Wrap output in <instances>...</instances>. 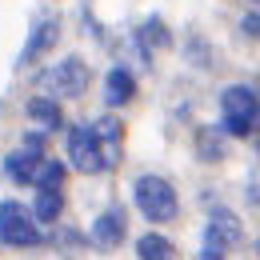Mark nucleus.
<instances>
[{"instance_id":"f8f14e48","label":"nucleus","mask_w":260,"mask_h":260,"mask_svg":"<svg viewBox=\"0 0 260 260\" xmlns=\"http://www.w3.org/2000/svg\"><path fill=\"white\" fill-rule=\"evenodd\" d=\"M136 256L140 260H176V244L160 232H144L136 240Z\"/></svg>"},{"instance_id":"20e7f679","label":"nucleus","mask_w":260,"mask_h":260,"mask_svg":"<svg viewBox=\"0 0 260 260\" xmlns=\"http://www.w3.org/2000/svg\"><path fill=\"white\" fill-rule=\"evenodd\" d=\"M0 240L8 248H32L40 244V220L32 208H24L20 200H4L0 204Z\"/></svg>"},{"instance_id":"7ed1b4c3","label":"nucleus","mask_w":260,"mask_h":260,"mask_svg":"<svg viewBox=\"0 0 260 260\" xmlns=\"http://www.w3.org/2000/svg\"><path fill=\"white\" fill-rule=\"evenodd\" d=\"M40 88L52 100L84 96V88H88V64H84L80 56H64V60H56L48 72H40Z\"/></svg>"},{"instance_id":"423d86ee","label":"nucleus","mask_w":260,"mask_h":260,"mask_svg":"<svg viewBox=\"0 0 260 260\" xmlns=\"http://www.w3.org/2000/svg\"><path fill=\"white\" fill-rule=\"evenodd\" d=\"M68 164H72L76 172H88V176L104 172V156H100L96 136H92V124L68 128Z\"/></svg>"},{"instance_id":"dca6fc26","label":"nucleus","mask_w":260,"mask_h":260,"mask_svg":"<svg viewBox=\"0 0 260 260\" xmlns=\"http://www.w3.org/2000/svg\"><path fill=\"white\" fill-rule=\"evenodd\" d=\"M36 188H60L64 184V164L60 160H40V168H36V180H32Z\"/></svg>"},{"instance_id":"6ab92c4d","label":"nucleus","mask_w":260,"mask_h":260,"mask_svg":"<svg viewBox=\"0 0 260 260\" xmlns=\"http://www.w3.org/2000/svg\"><path fill=\"white\" fill-rule=\"evenodd\" d=\"M256 152H260V128H256Z\"/></svg>"},{"instance_id":"9d476101","label":"nucleus","mask_w":260,"mask_h":260,"mask_svg":"<svg viewBox=\"0 0 260 260\" xmlns=\"http://www.w3.org/2000/svg\"><path fill=\"white\" fill-rule=\"evenodd\" d=\"M56 36H60V24L48 16V20H40L32 28V36H28V44H24V52H20V64H32V60H40L52 44H56Z\"/></svg>"},{"instance_id":"aec40b11","label":"nucleus","mask_w":260,"mask_h":260,"mask_svg":"<svg viewBox=\"0 0 260 260\" xmlns=\"http://www.w3.org/2000/svg\"><path fill=\"white\" fill-rule=\"evenodd\" d=\"M256 256H260V240H256Z\"/></svg>"},{"instance_id":"ddd939ff","label":"nucleus","mask_w":260,"mask_h":260,"mask_svg":"<svg viewBox=\"0 0 260 260\" xmlns=\"http://www.w3.org/2000/svg\"><path fill=\"white\" fill-rule=\"evenodd\" d=\"M28 116H32L44 132H56L60 124H64V112H60V104H56L52 96H36L32 104H28Z\"/></svg>"},{"instance_id":"39448f33","label":"nucleus","mask_w":260,"mask_h":260,"mask_svg":"<svg viewBox=\"0 0 260 260\" xmlns=\"http://www.w3.org/2000/svg\"><path fill=\"white\" fill-rule=\"evenodd\" d=\"M240 240H244L240 216L228 212V208H216V212L208 216V228H204V260H220L224 252H232Z\"/></svg>"},{"instance_id":"6e6552de","label":"nucleus","mask_w":260,"mask_h":260,"mask_svg":"<svg viewBox=\"0 0 260 260\" xmlns=\"http://www.w3.org/2000/svg\"><path fill=\"white\" fill-rule=\"evenodd\" d=\"M92 136L100 144V156H104V168H116L120 164V152H124V128L116 116H100L92 124Z\"/></svg>"},{"instance_id":"a211bd4d","label":"nucleus","mask_w":260,"mask_h":260,"mask_svg":"<svg viewBox=\"0 0 260 260\" xmlns=\"http://www.w3.org/2000/svg\"><path fill=\"white\" fill-rule=\"evenodd\" d=\"M240 28H244V36H260V12L244 16V20H240Z\"/></svg>"},{"instance_id":"f257e3e1","label":"nucleus","mask_w":260,"mask_h":260,"mask_svg":"<svg viewBox=\"0 0 260 260\" xmlns=\"http://www.w3.org/2000/svg\"><path fill=\"white\" fill-rule=\"evenodd\" d=\"M220 128L228 136H248L260 128V96L248 84H232L220 96Z\"/></svg>"},{"instance_id":"1a4fd4ad","label":"nucleus","mask_w":260,"mask_h":260,"mask_svg":"<svg viewBox=\"0 0 260 260\" xmlns=\"http://www.w3.org/2000/svg\"><path fill=\"white\" fill-rule=\"evenodd\" d=\"M120 240H124V212L120 208H104L96 220H92V244L116 248Z\"/></svg>"},{"instance_id":"4468645a","label":"nucleus","mask_w":260,"mask_h":260,"mask_svg":"<svg viewBox=\"0 0 260 260\" xmlns=\"http://www.w3.org/2000/svg\"><path fill=\"white\" fill-rule=\"evenodd\" d=\"M60 212H64V196H60V188H36L32 216L40 220V224H52Z\"/></svg>"},{"instance_id":"f03ea898","label":"nucleus","mask_w":260,"mask_h":260,"mask_svg":"<svg viewBox=\"0 0 260 260\" xmlns=\"http://www.w3.org/2000/svg\"><path fill=\"white\" fill-rule=\"evenodd\" d=\"M132 196H136V208H140L152 224L172 220V216H176V208H180L176 188H172L164 176H140V180L132 184Z\"/></svg>"},{"instance_id":"f3484780","label":"nucleus","mask_w":260,"mask_h":260,"mask_svg":"<svg viewBox=\"0 0 260 260\" xmlns=\"http://www.w3.org/2000/svg\"><path fill=\"white\" fill-rule=\"evenodd\" d=\"M140 40H144V48H164V44H168V32H164L160 20H148V24L140 28Z\"/></svg>"},{"instance_id":"2eb2a0df","label":"nucleus","mask_w":260,"mask_h":260,"mask_svg":"<svg viewBox=\"0 0 260 260\" xmlns=\"http://www.w3.org/2000/svg\"><path fill=\"white\" fill-rule=\"evenodd\" d=\"M196 152H200V160H208V164L224 160V136L216 128H200L196 132Z\"/></svg>"},{"instance_id":"0eeeda50","label":"nucleus","mask_w":260,"mask_h":260,"mask_svg":"<svg viewBox=\"0 0 260 260\" xmlns=\"http://www.w3.org/2000/svg\"><path fill=\"white\" fill-rule=\"evenodd\" d=\"M40 160H44V140H40V136H28L24 148H16V152L4 156V172H8L16 184H32Z\"/></svg>"},{"instance_id":"9b49d317","label":"nucleus","mask_w":260,"mask_h":260,"mask_svg":"<svg viewBox=\"0 0 260 260\" xmlns=\"http://www.w3.org/2000/svg\"><path fill=\"white\" fill-rule=\"evenodd\" d=\"M136 96V80H132L128 68H112L108 72V80H104V100L116 108V104H128Z\"/></svg>"}]
</instances>
